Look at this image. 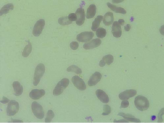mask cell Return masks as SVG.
Instances as JSON below:
<instances>
[{
    "instance_id": "1",
    "label": "cell",
    "mask_w": 164,
    "mask_h": 123,
    "mask_svg": "<svg viewBox=\"0 0 164 123\" xmlns=\"http://www.w3.org/2000/svg\"><path fill=\"white\" fill-rule=\"evenodd\" d=\"M135 104L137 109L141 111L147 110L149 107L148 100L143 96H138L136 97Z\"/></svg>"
},
{
    "instance_id": "2",
    "label": "cell",
    "mask_w": 164,
    "mask_h": 123,
    "mask_svg": "<svg viewBox=\"0 0 164 123\" xmlns=\"http://www.w3.org/2000/svg\"><path fill=\"white\" fill-rule=\"evenodd\" d=\"M45 66L42 63H40L36 66L33 81V84L35 86H37L39 84L45 72Z\"/></svg>"
},
{
    "instance_id": "3",
    "label": "cell",
    "mask_w": 164,
    "mask_h": 123,
    "mask_svg": "<svg viewBox=\"0 0 164 123\" xmlns=\"http://www.w3.org/2000/svg\"><path fill=\"white\" fill-rule=\"evenodd\" d=\"M69 83L70 80L67 78H64L59 81L53 91L54 95L58 96L61 95L68 87Z\"/></svg>"
},
{
    "instance_id": "4",
    "label": "cell",
    "mask_w": 164,
    "mask_h": 123,
    "mask_svg": "<svg viewBox=\"0 0 164 123\" xmlns=\"http://www.w3.org/2000/svg\"><path fill=\"white\" fill-rule=\"evenodd\" d=\"M20 109L19 104L16 100H11L7 108V114L9 116H12L17 114Z\"/></svg>"
},
{
    "instance_id": "5",
    "label": "cell",
    "mask_w": 164,
    "mask_h": 123,
    "mask_svg": "<svg viewBox=\"0 0 164 123\" xmlns=\"http://www.w3.org/2000/svg\"><path fill=\"white\" fill-rule=\"evenodd\" d=\"M32 112L35 116L39 119L41 120L44 117V112L43 108L39 103L34 102L31 105Z\"/></svg>"
},
{
    "instance_id": "6",
    "label": "cell",
    "mask_w": 164,
    "mask_h": 123,
    "mask_svg": "<svg viewBox=\"0 0 164 123\" xmlns=\"http://www.w3.org/2000/svg\"><path fill=\"white\" fill-rule=\"evenodd\" d=\"M45 24V21L43 19H40L37 21L33 27V35L35 36H39L43 30Z\"/></svg>"
},
{
    "instance_id": "7",
    "label": "cell",
    "mask_w": 164,
    "mask_h": 123,
    "mask_svg": "<svg viewBox=\"0 0 164 123\" xmlns=\"http://www.w3.org/2000/svg\"><path fill=\"white\" fill-rule=\"evenodd\" d=\"M94 33L92 32H84L78 35L77 37V40L81 43H86L92 39Z\"/></svg>"
},
{
    "instance_id": "8",
    "label": "cell",
    "mask_w": 164,
    "mask_h": 123,
    "mask_svg": "<svg viewBox=\"0 0 164 123\" xmlns=\"http://www.w3.org/2000/svg\"><path fill=\"white\" fill-rule=\"evenodd\" d=\"M72 81L74 86L80 91H84L87 88L84 81L79 76H74L72 78Z\"/></svg>"
},
{
    "instance_id": "9",
    "label": "cell",
    "mask_w": 164,
    "mask_h": 123,
    "mask_svg": "<svg viewBox=\"0 0 164 123\" xmlns=\"http://www.w3.org/2000/svg\"><path fill=\"white\" fill-rule=\"evenodd\" d=\"M102 74L99 72H96L93 74L88 81L89 87L93 86L97 84L102 79Z\"/></svg>"
},
{
    "instance_id": "10",
    "label": "cell",
    "mask_w": 164,
    "mask_h": 123,
    "mask_svg": "<svg viewBox=\"0 0 164 123\" xmlns=\"http://www.w3.org/2000/svg\"><path fill=\"white\" fill-rule=\"evenodd\" d=\"M137 91L134 89H130L121 92L119 95V97L122 100H127L135 96Z\"/></svg>"
},
{
    "instance_id": "11",
    "label": "cell",
    "mask_w": 164,
    "mask_h": 123,
    "mask_svg": "<svg viewBox=\"0 0 164 123\" xmlns=\"http://www.w3.org/2000/svg\"><path fill=\"white\" fill-rule=\"evenodd\" d=\"M101 43V40L98 39H93L90 42L84 44L83 47L85 49H92L99 46Z\"/></svg>"
},
{
    "instance_id": "12",
    "label": "cell",
    "mask_w": 164,
    "mask_h": 123,
    "mask_svg": "<svg viewBox=\"0 0 164 123\" xmlns=\"http://www.w3.org/2000/svg\"><path fill=\"white\" fill-rule=\"evenodd\" d=\"M76 14L77 17L76 23L78 25H83L85 20V13L84 9L81 8H78L76 11Z\"/></svg>"
},
{
    "instance_id": "13",
    "label": "cell",
    "mask_w": 164,
    "mask_h": 123,
    "mask_svg": "<svg viewBox=\"0 0 164 123\" xmlns=\"http://www.w3.org/2000/svg\"><path fill=\"white\" fill-rule=\"evenodd\" d=\"M45 91L43 89H35L30 93L29 96L32 99H38L45 94Z\"/></svg>"
},
{
    "instance_id": "14",
    "label": "cell",
    "mask_w": 164,
    "mask_h": 123,
    "mask_svg": "<svg viewBox=\"0 0 164 123\" xmlns=\"http://www.w3.org/2000/svg\"><path fill=\"white\" fill-rule=\"evenodd\" d=\"M112 33L114 36L116 38H119L122 35V31L121 26L117 21H114L112 27Z\"/></svg>"
},
{
    "instance_id": "15",
    "label": "cell",
    "mask_w": 164,
    "mask_h": 123,
    "mask_svg": "<svg viewBox=\"0 0 164 123\" xmlns=\"http://www.w3.org/2000/svg\"><path fill=\"white\" fill-rule=\"evenodd\" d=\"M96 95L98 99L103 103H107L110 101L109 96L103 91L98 89L96 91Z\"/></svg>"
},
{
    "instance_id": "16",
    "label": "cell",
    "mask_w": 164,
    "mask_h": 123,
    "mask_svg": "<svg viewBox=\"0 0 164 123\" xmlns=\"http://www.w3.org/2000/svg\"><path fill=\"white\" fill-rule=\"evenodd\" d=\"M114 61V58L111 55H107L104 56L99 62V66L101 67L105 66L106 64L110 65Z\"/></svg>"
},
{
    "instance_id": "17",
    "label": "cell",
    "mask_w": 164,
    "mask_h": 123,
    "mask_svg": "<svg viewBox=\"0 0 164 123\" xmlns=\"http://www.w3.org/2000/svg\"><path fill=\"white\" fill-rule=\"evenodd\" d=\"M12 86L14 89L15 96H19L22 94L23 91V87L19 82L14 81Z\"/></svg>"
},
{
    "instance_id": "18",
    "label": "cell",
    "mask_w": 164,
    "mask_h": 123,
    "mask_svg": "<svg viewBox=\"0 0 164 123\" xmlns=\"http://www.w3.org/2000/svg\"><path fill=\"white\" fill-rule=\"evenodd\" d=\"M114 19L113 13L110 12H107L104 16L103 23L106 26H109L113 24Z\"/></svg>"
},
{
    "instance_id": "19",
    "label": "cell",
    "mask_w": 164,
    "mask_h": 123,
    "mask_svg": "<svg viewBox=\"0 0 164 123\" xmlns=\"http://www.w3.org/2000/svg\"><path fill=\"white\" fill-rule=\"evenodd\" d=\"M118 115L119 116H121L124 118L127 121H129L133 122L139 123L141 122V121L139 119H138L135 117L133 115L130 114H125L123 112L119 113Z\"/></svg>"
},
{
    "instance_id": "20",
    "label": "cell",
    "mask_w": 164,
    "mask_h": 123,
    "mask_svg": "<svg viewBox=\"0 0 164 123\" xmlns=\"http://www.w3.org/2000/svg\"><path fill=\"white\" fill-rule=\"evenodd\" d=\"M96 5L94 4L90 5L87 11L86 17L87 19H90L94 17L96 14Z\"/></svg>"
},
{
    "instance_id": "21",
    "label": "cell",
    "mask_w": 164,
    "mask_h": 123,
    "mask_svg": "<svg viewBox=\"0 0 164 123\" xmlns=\"http://www.w3.org/2000/svg\"><path fill=\"white\" fill-rule=\"evenodd\" d=\"M107 5L109 8L114 12L116 13L125 14L126 13V10L121 7H118L114 5L111 4L110 2L107 3Z\"/></svg>"
},
{
    "instance_id": "22",
    "label": "cell",
    "mask_w": 164,
    "mask_h": 123,
    "mask_svg": "<svg viewBox=\"0 0 164 123\" xmlns=\"http://www.w3.org/2000/svg\"><path fill=\"white\" fill-rule=\"evenodd\" d=\"M103 17L102 16H98L93 21L91 27V29L93 31H95L99 27L100 22L103 20Z\"/></svg>"
},
{
    "instance_id": "23",
    "label": "cell",
    "mask_w": 164,
    "mask_h": 123,
    "mask_svg": "<svg viewBox=\"0 0 164 123\" xmlns=\"http://www.w3.org/2000/svg\"><path fill=\"white\" fill-rule=\"evenodd\" d=\"M14 8V5L12 3L8 4L4 6L0 11V16L8 13L10 11L13 10Z\"/></svg>"
},
{
    "instance_id": "24",
    "label": "cell",
    "mask_w": 164,
    "mask_h": 123,
    "mask_svg": "<svg viewBox=\"0 0 164 123\" xmlns=\"http://www.w3.org/2000/svg\"><path fill=\"white\" fill-rule=\"evenodd\" d=\"M28 44L25 47L22 55L24 57H27L31 54L32 50V46L30 42L28 41Z\"/></svg>"
},
{
    "instance_id": "25",
    "label": "cell",
    "mask_w": 164,
    "mask_h": 123,
    "mask_svg": "<svg viewBox=\"0 0 164 123\" xmlns=\"http://www.w3.org/2000/svg\"><path fill=\"white\" fill-rule=\"evenodd\" d=\"M67 71L68 72H74L77 74H80L82 73V70L80 68L75 65L70 66L67 69Z\"/></svg>"
},
{
    "instance_id": "26",
    "label": "cell",
    "mask_w": 164,
    "mask_h": 123,
    "mask_svg": "<svg viewBox=\"0 0 164 123\" xmlns=\"http://www.w3.org/2000/svg\"><path fill=\"white\" fill-rule=\"evenodd\" d=\"M96 35L99 38H104L107 35L106 30L103 28H99L96 31Z\"/></svg>"
},
{
    "instance_id": "27",
    "label": "cell",
    "mask_w": 164,
    "mask_h": 123,
    "mask_svg": "<svg viewBox=\"0 0 164 123\" xmlns=\"http://www.w3.org/2000/svg\"><path fill=\"white\" fill-rule=\"evenodd\" d=\"M59 24L63 26L68 25L72 24V22L70 21L68 17H62L59 18Z\"/></svg>"
},
{
    "instance_id": "28",
    "label": "cell",
    "mask_w": 164,
    "mask_h": 123,
    "mask_svg": "<svg viewBox=\"0 0 164 123\" xmlns=\"http://www.w3.org/2000/svg\"><path fill=\"white\" fill-rule=\"evenodd\" d=\"M54 114L53 110H48L45 118V122L47 123L51 122L53 119L54 117Z\"/></svg>"
},
{
    "instance_id": "29",
    "label": "cell",
    "mask_w": 164,
    "mask_h": 123,
    "mask_svg": "<svg viewBox=\"0 0 164 123\" xmlns=\"http://www.w3.org/2000/svg\"><path fill=\"white\" fill-rule=\"evenodd\" d=\"M103 112L102 114L103 115H107L111 112V108L108 105H105L103 107Z\"/></svg>"
},
{
    "instance_id": "30",
    "label": "cell",
    "mask_w": 164,
    "mask_h": 123,
    "mask_svg": "<svg viewBox=\"0 0 164 123\" xmlns=\"http://www.w3.org/2000/svg\"><path fill=\"white\" fill-rule=\"evenodd\" d=\"M164 115V108H162V109L159 111V112L158 115V122H162L163 121V115Z\"/></svg>"
},
{
    "instance_id": "31",
    "label": "cell",
    "mask_w": 164,
    "mask_h": 123,
    "mask_svg": "<svg viewBox=\"0 0 164 123\" xmlns=\"http://www.w3.org/2000/svg\"><path fill=\"white\" fill-rule=\"evenodd\" d=\"M69 20L71 22L77 21V17L76 13H71L68 16Z\"/></svg>"
},
{
    "instance_id": "32",
    "label": "cell",
    "mask_w": 164,
    "mask_h": 123,
    "mask_svg": "<svg viewBox=\"0 0 164 123\" xmlns=\"http://www.w3.org/2000/svg\"><path fill=\"white\" fill-rule=\"evenodd\" d=\"M70 47L74 50H76L79 47V44L76 42H73L70 44Z\"/></svg>"
},
{
    "instance_id": "33",
    "label": "cell",
    "mask_w": 164,
    "mask_h": 123,
    "mask_svg": "<svg viewBox=\"0 0 164 123\" xmlns=\"http://www.w3.org/2000/svg\"><path fill=\"white\" fill-rule=\"evenodd\" d=\"M129 105V103L127 100H124L121 103L120 108H126Z\"/></svg>"
},
{
    "instance_id": "34",
    "label": "cell",
    "mask_w": 164,
    "mask_h": 123,
    "mask_svg": "<svg viewBox=\"0 0 164 123\" xmlns=\"http://www.w3.org/2000/svg\"><path fill=\"white\" fill-rule=\"evenodd\" d=\"M9 101V99L8 98L5 97L4 96H3L2 100H1V102L3 104H6L8 103Z\"/></svg>"
},
{
    "instance_id": "35",
    "label": "cell",
    "mask_w": 164,
    "mask_h": 123,
    "mask_svg": "<svg viewBox=\"0 0 164 123\" xmlns=\"http://www.w3.org/2000/svg\"><path fill=\"white\" fill-rule=\"evenodd\" d=\"M131 29V26L129 24H127L124 27V29L126 31H129Z\"/></svg>"
},
{
    "instance_id": "36",
    "label": "cell",
    "mask_w": 164,
    "mask_h": 123,
    "mask_svg": "<svg viewBox=\"0 0 164 123\" xmlns=\"http://www.w3.org/2000/svg\"><path fill=\"white\" fill-rule=\"evenodd\" d=\"M114 122H129L128 121H126L125 120L122 119V120H119L116 121V120H115L113 121Z\"/></svg>"
},
{
    "instance_id": "37",
    "label": "cell",
    "mask_w": 164,
    "mask_h": 123,
    "mask_svg": "<svg viewBox=\"0 0 164 123\" xmlns=\"http://www.w3.org/2000/svg\"><path fill=\"white\" fill-rule=\"evenodd\" d=\"M118 22L119 24L120 25H123L124 24L125 21L123 20L120 19L119 20Z\"/></svg>"
},
{
    "instance_id": "38",
    "label": "cell",
    "mask_w": 164,
    "mask_h": 123,
    "mask_svg": "<svg viewBox=\"0 0 164 123\" xmlns=\"http://www.w3.org/2000/svg\"><path fill=\"white\" fill-rule=\"evenodd\" d=\"M12 122H23V121L21 120H13V119H12Z\"/></svg>"
},
{
    "instance_id": "39",
    "label": "cell",
    "mask_w": 164,
    "mask_h": 123,
    "mask_svg": "<svg viewBox=\"0 0 164 123\" xmlns=\"http://www.w3.org/2000/svg\"><path fill=\"white\" fill-rule=\"evenodd\" d=\"M113 3H117L120 2H121L124 1H113Z\"/></svg>"
},
{
    "instance_id": "40",
    "label": "cell",
    "mask_w": 164,
    "mask_h": 123,
    "mask_svg": "<svg viewBox=\"0 0 164 123\" xmlns=\"http://www.w3.org/2000/svg\"><path fill=\"white\" fill-rule=\"evenodd\" d=\"M156 118V117L155 115H153L152 116L151 119L152 121L154 120Z\"/></svg>"
}]
</instances>
